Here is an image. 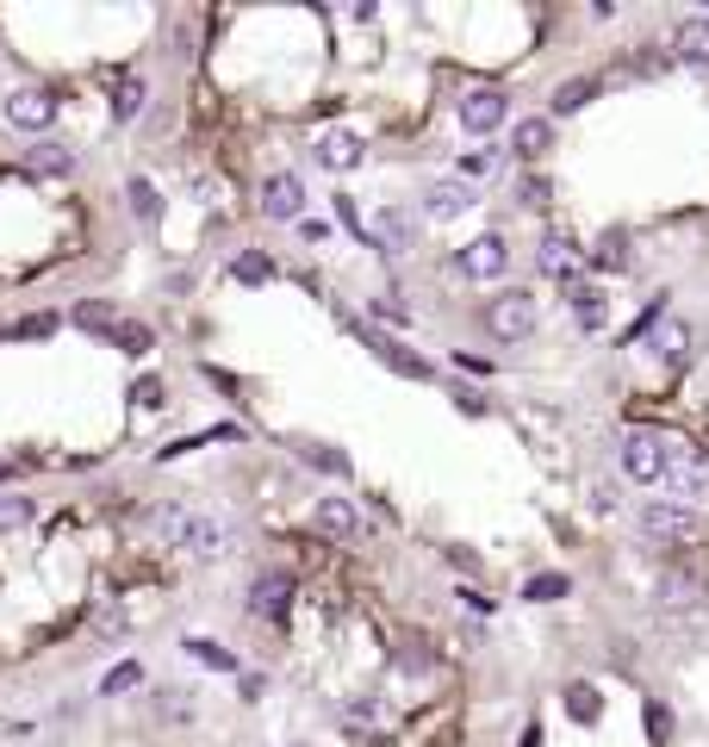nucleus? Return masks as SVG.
<instances>
[{"label": "nucleus", "mask_w": 709, "mask_h": 747, "mask_svg": "<svg viewBox=\"0 0 709 747\" xmlns=\"http://www.w3.org/2000/svg\"><path fill=\"white\" fill-rule=\"evenodd\" d=\"M144 106H150V81H144V76H118L113 81V118H125V125H131Z\"/></svg>", "instance_id": "obj_23"}, {"label": "nucleus", "mask_w": 709, "mask_h": 747, "mask_svg": "<svg viewBox=\"0 0 709 747\" xmlns=\"http://www.w3.org/2000/svg\"><path fill=\"white\" fill-rule=\"evenodd\" d=\"M362 337H367V349H374V355H380L392 374H404V381H430V362H423V355H411L404 343H392V337H374V330H362Z\"/></svg>", "instance_id": "obj_17"}, {"label": "nucleus", "mask_w": 709, "mask_h": 747, "mask_svg": "<svg viewBox=\"0 0 709 747\" xmlns=\"http://www.w3.org/2000/svg\"><path fill=\"white\" fill-rule=\"evenodd\" d=\"M672 57L709 69V13H697V20H678V32H672Z\"/></svg>", "instance_id": "obj_16"}, {"label": "nucleus", "mask_w": 709, "mask_h": 747, "mask_svg": "<svg viewBox=\"0 0 709 747\" xmlns=\"http://www.w3.org/2000/svg\"><path fill=\"white\" fill-rule=\"evenodd\" d=\"M318 530L324 536H362V511H355V498H343V493H330V498H318Z\"/></svg>", "instance_id": "obj_15"}, {"label": "nucleus", "mask_w": 709, "mask_h": 747, "mask_svg": "<svg viewBox=\"0 0 709 747\" xmlns=\"http://www.w3.org/2000/svg\"><path fill=\"white\" fill-rule=\"evenodd\" d=\"M709 493V455H697V449H678L666 467V498H678V505H690V498Z\"/></svg>", "instance_id": "obj_10"}, {"label": "nucleus", "mask_w": 709, "mask_h": 747, "mask_svg": "<svg viewBox=\"0 0 709 747\" xmlns=\"http://www.w3.org/2000/svg\"><path fill=\"white\" fill-rule=\"evenodd\" d=\"M473 206H480V200H473V181H460V174L423 188V218H436V225H448V218H460V212H473Z\"/></svg>", "instance_id": "obj_8"}, {"label": "nucleus", "mask_w": 709, "mask_h": 747, "mask_svg": "<svg viewBox=\"0 0 709 747\" xmlns=\"http://www.w3.org/2000/svg\"><path fill=\"white\" fill-rule=\"evenodd\" d=\"M32 169L62 181V174H76V150H69L62 137H38V144H32Z\"/></svg>", "instance_id": "obj_22"}, {"label": "nucleus", "mask_w": 709, "mask_h": 747, "mask_svg": "<svg viewBox=\"0 0 709 747\" xmlns=\"http://www.w3.org/2000/svg\"><path fill=\"white\" fill-rule=\"evenodd\" d=\"M567 306H573V325L579 330H604L610 325V299H604V287H567Z\"/></svg>", "instance_id": "obj_19"}, {"label": "nucleus", "mask_w": 709, "mask_h": 747, "mask_svg": "<svg viewBox=\"0 0 709 747\" xmlns=\"http://www.w3.org/2000/svg\"><path fill=\"white\" fill-rule=\"evenodd\" d=\"M156 716H162V723H193L187 691H156Z\"/></svg>", "instance_id": "obj_32"}, {"label": "nucleus", "mask_w": 709, "mask_h": 747, "mask_svg": "<svg viewBox=\"0 0 709 747\" xmlns=\"http://www.w3.org/2000/svg\"><path fill=\"white\" fill-rule=\"evenodd\" d=\"M455 405H460V411H467V418H480V411H485V399H480V393H467V386H460V393H455Z\"/></svg>", "instance_id": "obj_44"}, {"label": "nucleus", "mask_w": 709, "mask_h": 747, "mask_svg": "<svg viewBox=\"0 0 709 747\" xmlns=\"http://www.w3.org/2000/svg\"><path fill=\"white\" fill-rule=\"evenodd\" d=\"M125 200H131L137 225H156V218H162V193H156V181H144V174H131V181H125Z\"/></svg>", "instance_id": "obj_25"}, {"label": "nucleus", "mask_w": 709, "mask_h": 747, "mask_svg": "<svg viewBox=\"0 0 709 747\" xmlns=\"http://www.w3.org/2000/svg\"><path fill=\"white\" fill-rule=\"evenodd\" d=\"M567 716H573V723H597V686H585V679L567 686Z\"/></svg>", "instance_id": "obj_30"}, {"label": "nucleus", "mask_w": 709, "mask_h": 747, "mask_svg": "<svg viewBox=\"0 0 709 747\" xmlns=\"http://www.w3.org/2000/svg\"><path fill=\"white\" fill-rule=\"evenodd\" d=\"M592 94H597V81H592V76H573V81H560V88H554V118H573V113H585V106H592Z\"/></svg>", "instance_id": "obj_26"}, {"label": "nucleus", "mask_w": 709, "mask_h": 747, "mask_svg": "<svg viewBox=\"0 0 709 747\" xmlns=\"http://www.w3.org/2000/svg\"><path fill=\"white\" fill-rule=\"evenodd\" d=\"M511 150L523 162H541V156L554 150V118H517V132H511Z\"/></svg>", "instance_id": "obj_21"}, {"label": "nucleus", "mask_w": 709, "mask_h": 747, "mask_svg": "<svg viewBox=\"0 0 709 747\" xmlns=\"http://www.w3.org/2000/svg\"><path fill=\"white\" fill-rule=\"evenodd\" d=\"M187 654L211 672H237V654H230L225 642H211V635H187Z\"/></svg>", "instance_id": "obj_27"}, {"label": "nucleus", "mask_w": 709, "mask_h": 747, "mask_svg": "<svg viewBox=\"0 0 709 747\" xmlns=\"http://www.w3.org/2000/svg\"><path fill=\"white\" fill-rule=\"evenodd\" d=\"M455 118H460V132L492 137L504 118H511V100H504L499 88H467V94H460V106H455Z\"/></svg>", "instance_id": "obj_6"}, {"label": "nucleus", "mask_w": 709, "mask_h": 747, "mask_svg": "<svg viewBox=\"0 0 709 747\" xmlns=\"http://www.w3.org/2000/svg\"><path fill=\"white\" fill-rule=\"evenodd\" d=\"M131 399L144 405V411H162V405H169V399H162V381H156V374H150V381H137V386H131Z\"/></svg>", "instance_id": "obj_37"}, {"label": "nucleus", "mask_w": 709, "mask_h": 747, "mask_svg": "<svg viewBox=\"0 0 709 747\" xmlns=\"http://www.w3.org/2000/svg\"><path fill=\"white\" fill-rule=\"evenodd\" d=\"M374 312H380L386 325H404V318H411V312H404L399 299H374Z\"/></svg>", "instance_id": "obj_42"}, {"label": "nucleus", "mask_w": 709, "mask_h": 747, "mask_svg": "<svg viewBox=\"0 0 709 747\" xmlns=\"http://www.w3.org/2000/svg\"><path fill=\"white\" fill-rule=\"evenodd\" d=\"M499 162H504V150H492V144H485V150H467V156H460V181H480V174H499Z\"/></svg>", "instance_id": "obj_31"}, {"label": "nucleus", "mask_w": 709, "mask_h": 747, "mask_svg": "<svg viewBox=\"0 0 709 747\" xmlns=\"http://www.w3.org/2000/svg\"><path fill=\"white\" fill-rule=\"evenodd\" d=\"M76 325H81V330H94V337H106V343H118L125 318H118L113 306H100V299H81V306H76Z\"/></svg>", "instance_id": "obj_24"}, {"label": "nucleus", "mask_w": 709, "mask_h": 747, "mask_svg": "<svg viewBox=\"0 0 709 747\" xmlns=\"http://www.w3.org/2000/svg\"><path fill=\"white\" fill-rule=\"evenodd\" d=\"M685 442L678 437H660V430H629L622 437V474L634 479V486H666V467L672 455H678Z\"/></svg>", "instance_id": "obj_2"}, {"label": "nucleus", "mask_w": 709, "mask_h": 747, "mask_svg": "<svg viewBox=\"0 0 709 747\" xmlns=\"http://www.w3.org/2000/svg\"><path fill=\"white\" fill-rule=\"evenodd\" d=\"M156 530L169 536V548H181V555H193V561H225V555H230V523L211 518V511L169 505V511L156 518Z\"/></svg>", "instance_id": "obj_1"}, {"label": "nucleus", "mask_w": 709, "mask_h": 747, "mask_svg": "<svg viewBox=\"0 0 709 747\" xmlns=\"http://www.w3.org/2000/svg\"><path fill=\"white\" fill-rule=\"evenodd\" d=\"M250 611L262 616V623H287V611H293V579H287V574H255Z\"/></svg>", "instance_id": "obj_13"}, {"label": "nucleus", "mask_w": 709, "mask_h": 747, "mask_svg": "<svg viewBox=\"0 0 709 747\" xmlns=\"http://www.w3.org/2000/svg\"><path fill=\"white\" fill-rule=\"evenodd\" d=\"M50 118H57V94H50V88H13V94H7V125L44 137Z\"/></svg>", "instance_id": "obj_9"}, {"label": "nucleus", "mask_w": 709, "mask_h": 747, "mask_svg": "<svg viewBox=\"0 0 709 747\" xmlns=\"http://www.w3.org/2000/svg\"><path fill=\"white\" fill-rule=\"evenodd\" d=\"M262 212H268V218H281V225H287V218H299V212H306V181H299L293 169L268 174V181H262Z\"/></svg>", "instance_id": "obj_12"}, {"label": "nucleus", "mask_w": 709, "mask_h": 747, "mask_svg": "<svg viewBox=\"0 0 709 747\" xmlns=\"http://www.w3.org/2000/svg\"><path fill=\"white\" fill-rule=\"evenodd\" d=\"M517 200H523V206H548V174H523Z\"/></svg>", "instance_id": "obj_38"}, {"label": "nucleus", "mask_w": 709, "mask_h": 747, "mask_svg": "<svg viewBox=\"0 0 709 747\" xmlns=\"http://www.w3.org/2000/svg\"><path fill=\"white\" fill-rule=\"evenodd\" d=\"M137 686H144V667H137V660H118V667L100 679V698H118V691H137Z\"/></svg>", "instance_id": "obj_29"}, {"label": "nucleus", "mask_w": 709, "mask_h": 747, "mask_svg": "<svg viewBox=\"0 0 709 747\" xmlns=\"http://www.w3.org/2000/svg\"><path fill=\"white\" fill-rule=\"evenodd\" d=\"M648 343H653V355H660L666 367H685V362H690V343H697V337H690L685 318H666V325L653 330Z\"/></svg>", "instance_id": "obj_20"}, {"label": "nucleus", "mask_w": 709, "mask_h": 747, "mask_svg": "<svg viewBox=\"0 0 709 747\" xmlns=\"http://www.w3.org/2000/svg\"><path fill=\"white\" fill-rule=\"evenodd\" d=\"M362 156H367V144L355 132H324L318 137V162H324V169H362Z\"/></svg>", "instance_id": "obj_18"}, {"label": "nucleus", "mask_w": 709, "mask_h": 747, "mask_svg": "<svg viewBox=\"0 0 709 747\" xmlns=\"http://www.w3.org/2000/svg\"><path fill=\"white\" fill-rule=\"evenodd\" d=\"M567 592H573V579H567V574H536L529 586H523L529 604H554V598H567Z\"/></svg>", "instance_id": "obj_28"}, {"label": "nucleus", "mask_w": 709, "mask_h": 747, "mask_svg": "<svg viewBox=\"0 0 709 747\" xmlns=\"http://www.w3.org/2000/svg\"><path fill=\"white\" fill-rule=\"evenodd\" d=\"M460 604H467V611H480V616L492 611V598H485V592H467V586H460Z\"/></svg>", "instance_id": "obj_45"}, {"label": "nucleus", "mask_w": 709, "mask_h": 747, "mask_svg": "<svg viewBox=\"0 0 709 747\" xmlns=\"http://www.w3.org/2000/svg\"><path fill=\"white\" fill-rule=\"evenodd\" d=\"M418 244V218L399 206H386L374 225H367V249H386V256H404V249Z\"/></svg>", "instance_id": "obj_11"}, {"label": "nucleus", "mask_w": 709, "mask_h": 747, "mask_svg": "<svg viewBox=\"0 0 709 747\" xmlns=\"http://www.w3.org/2000/svg\"><path fill=\"white\" fill-rule=\"evenodd\" d=\"M20 337H50V330H57V318H50V312H44V318H20Z\"/></svg>", "instance_id": "obj_41"}, {"label": "nucleus", "mask_w": 709, "mask_h": 747, "mask_svg": "<svg viewBox=\"0 0 709 747\" xmlns=\"http://www.w3.org/2000/svg\"><path fill=\"white\" fill-rule=\"evenodd\" d=\"M641 536L653 548H690L704 536V518L690 505H678V498H653V505H641Z\"/></svg>", "instance_id": "obj_3"}, {"label": "nucleus", "mask_w": 709, "mask_h": 747, "mask_svg": "<svg viewBox=\"0 0 709 747\" xmlns=\"http://www.w3.org/2000/svg\"><path fill=\"white\" fill-rule=\"evenodd\" d=\"M653 604L666 616H697V611H709V579L690 574V567H672V574H660V586H653Z\"/></svg>", "instance_id": "obj_4"}, {"label": "nucleus", "mask_w": 709, "mask_h": 747, "mask_svg": "<svg viewBox=\"0 0 709 747\" xmlns=\"http://www.w3.org/2000/svg\"><path fill=\"white\" fill-rule=\"evenodd\" d=\"M455 269L467 274V281H499V274L511 269V244H504L499 230H485V237H473L467 249H455Z\"/></svg>", "instance_id": "obj_7"}, {"label": "nucleus", "mask_w": 709, "mask_h": 747, "mask_svg": "<svg viewBox=\"0 0 709 747\" xmlns=\"http://www.w3.org/2000/svg\"><path fill=\"white\" fill-rule=\"evenodd\" d=\"M597 269H629V237H622V230H610V237L597 244Z\"/></svg>", "instance_id": "obj_34"}, {"label": "nucleus", "mask_w": 709, "mask_h": 747, "mask_svg": "<svg viewBox=\"0 0 709 747\" xmlns=\"http://www.w3.org/2000/svg\"><path fill=\"white\" fill-rule=\"evenodd\" d=\"M32 523V498H0V536H13Z\"/></svg>", "instance_id": "obj_33"}, {"label": "nucleus", "mask_w": 709, "mask_h": 747, "mask_svg": "<svg viewBox=\"0 0 709 747\" xmlns=\"http://www.w3.org/2000/svg\"><path fill=\"white\" fill-rule=\"evenodd\" d=\"M100 630L118 635V630H125V611H118V604H100Z\"/></svg>", "instance_id": "obj_43"}, {"label": "nucleus", "mask_w": 709, "mask_h": 747, "mask_svg": "<svg viewBox=\"0 0 709 747\" xmlns=\"http://www.w3.org/2000/svg\"><path fill=\"white\" fill-rule=\"evenodd\" d=\"M336 218H343V230H355L367 244V225H362V212H355V200H336Z\"/></svg>", "instance_id": "obj_40"}, {"label": "nucleus", "mask_w": 709, "mask_h": 747, "mask_svg": "<svg viewBox=\"0 0 709 747\" xmlns=\"http://www.w3.org/2000/svg\"><path fill=\"white\" fill-rule=\"evenodd\" d=\"M648 735H653V742H666V735H672V710L666 704H648Z\"/></svg>", "instance_id": "obj_39"}, {"label": "nucleus", "mask_w": 709, "mask_h": 747, "mask_svg": "<svg viewBox=\"0 0 709 747\" xmlns=\"http://www.w3.org/2000/svg\"><path fill=\"white\" fill-rule=\"evenodd\" d=\"M306 461H311V467H324V474H343L348 479V455H336V449H324V442H311Z\"/></svg>", "instance_id": "obj_35"}, {"label": "nucleus", "mask_w": 709, "mask_h": 747, "mask_svg": "<svg viewBox=\"0 0 709 747\" xmlns=\"http://www.w3.org/2000/svg\"><path fill=\"white\" fill-rule=\"evenodd\" d=\"M230 274H237V281H268V256H237V262H230Z\"/></svg>", "instance_id": "obj_36"}, {"label": "nucleus", "mask_w": 709, "mask_h": 747, "mask_svg": "<svg viewBox=\"0 0 709 747\" xmlns=\"http://www.w3.org/2000/svg\"><path fill=\"white\" fill-rule=\"evenodd\" d=\"M536 262H541V274H548V281H567V287H579V244L567 237V230H548V237H541Z\"/></svg>", "instance_id": "obj_14"}, {"label": "nucleus", "mask_w": 709, "mask_h": 747, "mask_svg": "<svg viewBox=\"0 0 709 747\" xmlns=\"http://www.w3.org/2000/svg\"><path fill=\"white\" fill-rule=\"evenodd\" d=\"M485 325H492V337H499V343H523V337L536 330V293L504 287L499 299L485 306Z\"/></svg>", "instance_id": "obj_5"}, {"label": "nucleus", "mask_w": 709, "mask_h": 747, "mask_svg": "<svg viewBox=\"0 0 709 747\" xmlns=\"http://www.w3.org/2000/svg\"><path fill=\"white\" fill-rule=\"evenodd\" d=\"M0 735H20V728H7V723H0Z\"/></svg>", "instance_id": "obj_46"}]
</instances>
